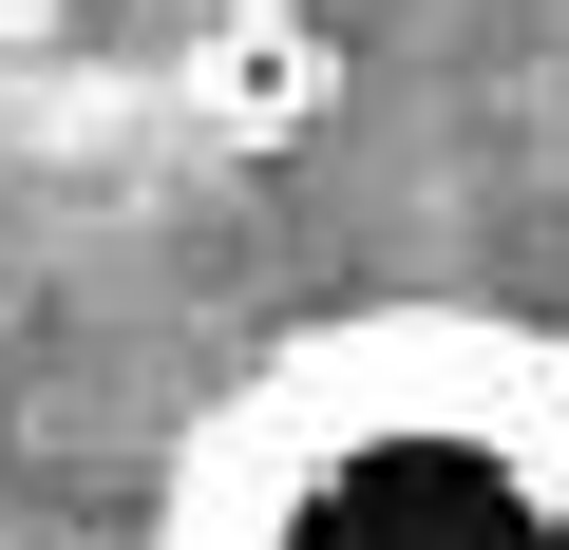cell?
Wrapping results in <instances>:
<instances>
[{"mask_svg": "<svg viewBox=\"0 0 569 550\" xmlns=\"http://www.w3.org/2000/svg\"><path fill=\"white\" fill-rule=\"evenodd\" d=\"M171 550H569V361L512 323H342L171 474Z\"/></svg>", "mask_w": 569, "mask_h": 550, "instance_id": "6da1fadb", "label": "cell"}, {"mask_svg": "<svg viewBox=\"0 0 569 550\" xmlns=\"http://www.w3.org/2000/svg\"><path fill=\"white\" fill-rule=\"evenodd\" d=\"M0 20H39V0H0Z\"/></svg>", "mask_w": 569, "mask_h": 550, "instance_id": "7a4b0ae2", "label": "cell"}]
</instances>
